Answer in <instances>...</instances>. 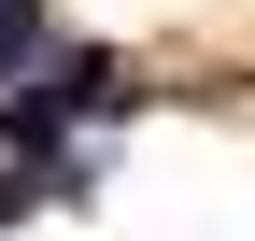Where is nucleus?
<instances>
[{
    "label": "nucleus",
    "mask_w": 255,
    "mask_h": 241,
    "mask_svg": "<svg viewBox=\"0 0 255 241\" xmlns=\"http://www.w3.org/2000/svg\"><path fill=\"white\" fill-rule=\"evenodd\" d=\"M0 14H28V0H0Z\"/></svg>",
    "instance_id": "f257e3e1"
}]
</instances>
